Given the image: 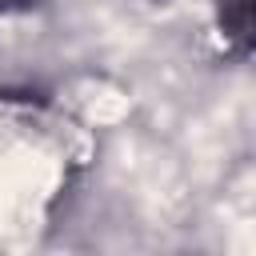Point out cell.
<instances>
[{"instance_id": "cell-1", "label": "cell", "mask_w": 256, "mask_h": 256, "mask_svg": "<svg viewBox=\"0 0 256 256\" xmlns=\"http://www.w3.org/2000/svg\"><path fill=\"white\" fill-rule=\"evenodd\" d=\"M220 28L236 48H248L252 40V0H220Z\"/></svg>"}, {"instance_id": "cell-2", "label": "cell", "mask_w": 256, "mask_h": 256, "mask_svg": "<svg viewBox=\"0 0 256 256\" xmlns=\"http://www.w3.org/2000/svg\"><path fill=\"white\" fill-rule=\"evenodd\" d=\"M24 4H32V0H0V12H12V8H24Z\"/></svg>"}]
</instances>
